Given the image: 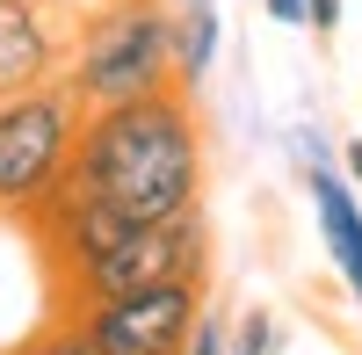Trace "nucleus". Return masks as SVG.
I'll use <instances>...</instances> for the list:
<instances>
[{"mask_svg":"<svg viewBox=\"0 0 362 355\" xmlns=\"http://www.w3.org/2000/svg\"><path fill=\"white\" fill-rule=\"evenodd\" d=\"M66 182L131 211L138 225L196 211L203 203V116L189 102V87H160V95H138V102L87 109Z\"/></svg>","mask_w":362,"mask_h":355,"instance_id":"obj_1","label":"nucleus"},{"mask_svg":"<svg viewBox=\"0 0 362 355\" xmlns=\"http://www.w3.org/2000/svg\"><path fill=\"white\" fill-rule=\"evenodd\" d=\"M58 80L80 95V109L138 102L174 87V8L167 0H95L66 29Z\"/></svg>","mask_w":362,"mask_h":355,"instance_id":"obj_2","label":"nucleus"},{"mask_svg":"<svg viewBox=\"0 0 362 355\" xmlns=\"http://www.w3.org/2000/svg\"><path fill=\"white\" fill-rule=\"evenodd\" d=\"M80 95L66 80H37L22 95H0V225H22L66 182L80 145Z\"/></svg>","mask_w":362,"mask_h":355,"instance_id":"obj_3","label":"nucleus"},{"mask_svg":"<svg viewBox=\"0 0 362 355\" xmlns=\"http://www.w3.org/2000/svg\"><path fill=\"white\" fill-rule=\"evenodd\" d=\"M174 276H189V283H210V218H203V203H196V211H181V218L138 225L131 240H116L102 261H87V269L58 276V283H51V298H58V312H73V305L124 298V290L174 283Z\"/></svg>","mask_w":362,"mask_h":355,"instance_id":"obj_4","label":"nucleus"},{"mask_svg":"<svg viewBox=\"0 0 362 355\" xmlns=\"http://www.w3.org/2000/svg\"><path fill=\"white\" fill-rule=\"evenodd\" d=\"M203 312H210V283L174 276V283L124 290V298L73 305L66 319L87 334V348H95V355H181Z\"/></svg>","mask_w":362,"mask_h":355,"instance_id":"obj_5","label":"nucleus"},{"mask_svg":"<svg viewBox=\"0 0 362 355\" xmlns=\"http://www.w3.org/2000/svg\"><path fill=\"white\" fill-rule=\"evenodd\" d=\"M66 29H73V15L44 8V0H0V95L58 80V66H66Z\"/></svg>","mask_w":362,"mask_h":355,"instance_id":"obj_6","label":"nucleus"},{"mask_svg":"<svg viewBox=\"0 0 362 355\" xmlns=\"http://www.w3.org/2000/svg\"><path fill=\"white\" fill-rule=\"evenodd\" d=\"M305 189H312V211H319V232H326V254H334L341 283L362 298V196H355V182L319 160V167H305Z\"/></svg>","mask_w":362,"mask_h":355,"instance_id":"obj_7","label":"nucleus"},{"mask_svg":"<svg viewBox=\"0 0 362 355\" xmlns=\"http://www.w3.org/2000/svg\"><path fill=\"white\" fill-rule=\"evenodd\" d=\"M218 44H225V22H218V0H181L174 8V87H196L218 66Z\"/></svg>","mask_w":362,"mask_h":355,"instance_id":"obj_8","label":"nucleus"},{"mask_svg":"<svg viewBox=\"0 0 362 355\" xmlns=\"http://www.w3.org/2000/svg\"><path fill=\"white\" fill-rule=\"evenodd\" d=\"M225 355H283V319L276 312H239L232 327H225Z\"/></svg>","mask_w":362,"mask_h":355,"instance_id":"obj_9","label":"nucleus"},{"mask_svg":"<svg viewBox=\"0 0 362 355\" xmlns=\"http://www.w3.org/2000/svg\"><path fill=\"white\" fill-rule=\"evenodd\" d=\"M0 355H95V348H87V334L73 327L66 312H51V319H44L37 334H22L15 348H0Z\"/></svg>","mask_w":362,"mask_h":355,"instance_id":"obj_10","label":"nucleus"},{"mask_svg":"<svg viewBox=\"0 0 362 355\" xmlns=\"http://www.w3.org/2000/svg\"><path fill=\"white\" fill-rule=\"evenodd\" d=\"M305 29L334 37V29H341V0H305Z\"/></svg>","mask_w":362,"mask_h":355,"instance_id":"obj_11","label":"nucleus"},{"mask_svg":"<svg viewBox=\"0 0 362 355\" xmlns=\"http://www.w3.org/2000/svg\"><path fill=\"white\" fill-rule=\"evenodd\" d=\"M261 8H268V15H276L283 29H305V0H261Z\"/></svg>","mask_w":362,"mask_h":355,"instance_id":"obj_12","label":"nucleus"},{"mask_svg":"<svg viewBox=\"0 0 362 355\" xmlns=\"http://www.w3.org/2000/svg\"><path fill=\"white\" fill-rule=\"evenodd\" d=\"M341 174L362 189V138H348V145H341Z\"/></svg>","mask_w":362,"mask_h":355,"instance_id":"obj_13","label":"nucleus"}]
</instances>
